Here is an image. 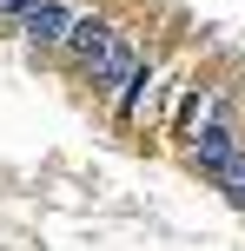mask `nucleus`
Returning <instances> with one entry per match:
<instances>
[{"instance_id":"nucleus-1","label":"nucleus","mask_w":245,"mask_h":251,"mask_svg":"<svg viewBox=\"0 0 245 251\" xmlns=\"http://www.w3.org/2000/svg\"><path fill=\"white\" fill-rule=\"evenodd\" d=\"M86 73H93V86H106V93H126V79L139 73V53H133L126 40L113 33V40H106V47L86 60Z\"/></svg>"},{"instance_id":"nucleus-2","label":"nucleus","mask_w":245,"mask_h":251,"mask_svg":"<svg viewBox=\"0 0 245 251\" xmlns=\"http://www.w3.org/2000/svg\"><path fill=\"white\" fill-rule=\"evenodd\" d=\"M27 40H33V47H66V33H73V13L60 7V0H40L33 13H27Z\"/></svg>"},{"instance_id":"nucleus-3","label":"nucleus","mask_w":245,"mask_h":251,"mask_svg":"<svg viewBox=\"0 0 245 251\" xmlns=\"http://www.w3.org/2000/svg\"><path fill=\"white\" fill-rule=\"evenodd\" d=\"M192 159L206 165V172H225V165L239 159V139H232V126H219V119H212L206 132L192 139Z\"/></svg>"},{"instance_id":"nucleus-4","label":"nucleus","mask_w":245,"mask_h":251,"mask_svg":"<svg viewBox=\"0 0 245 251\" xmlns=\"http://www.w3.org/2000/svg\"><path fill=\"white\" fill-rule=\"evenodd\" d=\"M106 40H113V26H106L100 13H73V33H66V47H73L80 60H93V53H100Z\"/></svg>"},{"instance_id":"nucleus-5","label":"nucleus","mask_w":245,"mask_h":251,"mask_svg":"<svg viewBox=\"0 0 245 251\" xmlns=\"http://www.w3.org/2000/svg\"><path fill=\"white\" fill-rule=\"evenodd\" d=\"M33 7H40V0H0V13H7V20H27Z\"/></svg>"}]
</instances>
